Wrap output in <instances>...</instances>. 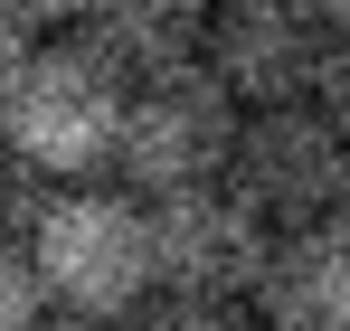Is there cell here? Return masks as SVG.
Here are the masks:
<instances>
[{
  "label": "cell",
  "mask_w": 350,
  "mask_h": 331,
  "mask_svg": "<svg viewBox=\"0 0 350 331\" xmlns=\"http://www.w3.org/2000/svg\"><path fill=\"white\" fill-rule=\"evenodd\" d=\"M29 275L48 293V313H85V322H123L152 293V227L133 189H95L66 180L57 199L29 209Z\"/></svg>",
  "instance_id": "1"
},
{
  "label": "cell",
  "mask_w": 350,
  "mask_h": 331,
  "mask_svg": "<svg viewBox=\"0 0 350 331\" xmlns=\"http://www.w3.org/2000/svg\"><path fill=\"white\" fill-rule=\"evenodd\" d=\"M114 123H123V76L85 38L29 48V66L0 95V152L38 180H95L114 170Z\"/></svg>",
  "instance_id": "2"
},
{
  "label": "cell",
  "mask_w": 350,
  "mask_h": 331,
  "mask_svg": "<svg viewBox=\"0 0 350 331\" xmlns=\"http://www.w3.org/2000/svg\"><path fill=\"white\" fill-rule=\"evenodd\" d=\"M237 142V95L208 66H171V76H133L114 123V170L133 199H171V189H208L228 170Z\"/></svg>",
  "instance_id": "3"
},
{
  "label": "cell",
  "mask_w": 350,
  "mask_h": 331,
  "mask_svg": "<svg viewBox=\"0 0 350 331\" xmlns=\"http://www.w3.org/2000/svg\"><path fill=\"white\" fill-rule=\"evenodd\" d=\"M341 170H350V133L312 95H293V105H246L237 114V142H228L218 180L265 227H303V218L341 209Z\"/></svg>",
  "instance_id": "4"
},
{
  "label": "cell",
  "mask_w": 350,
  "mask_h": 331,
  "mask_svg": "<svg viewBox=\"0 0 350 331\" xmlns=\"http://www.w3.org/2000/svg\"><path fill=\"white\" fill-rule=\"evenodd\" d=\"M142 227H152V293H189V303H246L275 237L228 180L142 199Z\"/></svg>",
  "instance_id": "5"
},
{
  "label": "cell",
  "mask_w": 350,
  "mask_h": 331,
  "mask_svg": "<svg viewBox=\"0 0 350 331\" xmlns=\"http://www.w3.org/2000/svg\"><path fill=\"white\" fill-rule=\"evenodd\" d=\"M322 38H332V19L312 0H208L199 66L237 105H293V95H312Z\"/></svg>",
  "instance_id": "6"
},
{
  "label": "cell",
  "mask_w": 350,
  "mask_h": 331,
  "mask_svg": "<svg viewBox=\"0 0 350 331\" xmlns=\"http://www.w3.org/2000/svg\"><path fill=\"white\" fill-rule=\"evenodd\" d=\"M256 303L284 331H350V218H303L265 237Z\"/></svg>",
  "instance_id": "7"
},
{
  "label": "cell",
  "mask_w": 350,
  "mask_h": 331,
  "mask_svg": "<svg viewBox=\"0 0 350 331\" xmlns=\"http://www.w3.org/2000/svg\"><path fill=\"white\" fill-rule=\"evenodd\" d=\"M85 48L114 66L123 85L133 76H171V66H199V29H208V0H85L76 10Z\"/></svg>",
  "instance_id": "8"
},
{
  "label": "cell",
  "mask_w": 350,
  "mask_h": 331,
  "mask_svg": "<svg viewBox=\"0 0 350 331\" xmlns=\"http://www.w3.org/2000/svg\"><path fill=\"white\" fill-rule=\"evenodd\" d=\"M123 331H246L237 322V303H189V293H142Z\"/></svg>",
  "instance_id": "9"
},
{
  "label": "cell",
  "mask_w": 350,
  "mask_h": 331,
  "mask_svg": "<svg viewBox=\"0 0 350 331\" xmlns=\"http://www.w3.org/2000/svg\"><path fill=\"white\" fill-rule=\"evenodd\" d=\"M38 313H48V293H38V275H29V256L0 246V331H38Z\"/></svg>",
  "instance_id": "10"
},
{
  "label": "cell",
  "mask_w": 350,
  "mask_h": 331,
  "mask_svg": "<svg viewBox=\"0 0 350 331\" xmlns=\"http://www.w3.org/2000/svg\"><path fill=\"white\" fill-rule=\"evenodd\" d=\"M312 105H322V114H332V123L350 133V19L332 29V38H322V66H312Z\"/></svg>",
  "instance_id": "11"
},
{
  "label": "cell",
  "mask_w": 350,
  "mask_h": 331,
  "mask_svg": "<svg viewBox=\"0 0 350 331\" xmlns=\"http://www.w3.org/2000/svg\"><path fill=\"white\" fill-rule=\"evenodd\" d=\"M29 48H38V29H29V19H10V10H0V95H10V76H19V66H29Z\"/></svg>",
  "instance_id": "12"
},
{
  "label": "cell",
  "mask_w": 350,
  "mask_h": 331,
  "mask_svg": "<svg viewBox=\"0 0 350 331\" xmlns=\"http://www.w3.org/2000/svg\"><path fill=\"white\" fill-rule=\"evenodd\" d=\"M0 10H10V19H29V29H66L85 0H0Z\"/></svg>",
  "instance_id": "13"
},
{
  "label": "cell",
  "mask_w": 350,
  "mask_h": 331,
  "mask_svg": "<svg viewBox=\"0 0 350 331\" xmlns=\"http://www.w3.org/2000/svg\"><path fill=\"white\" fill-rule=\"evenodd\" d=\"M38 331H123V322H85V313H38Z\"/></svg>",
  "instance_id": "14"
},
{
  "label": "cell",
  "mask_w": 350,
  "mask_h": 331,
  "mask_svg": "<svg viewBox=\"0 0 350 331\" xmlns=\"http://www.w3.org/2000/svg\"><path fill=\"white\" fill-rule=\"evenodd\" d=\"M312 10H322V19H332V29H341V19H350V0H312Z\"/></svg>",
  "instance_id": "15"
},
{
  "label": "cell",
  "mask_w": 350,
  "mask_h": 331,
  "mask_svg": "<svg viewBox=\"0 0 350 331\" xmlns=\"http://www.w3.org/2000/svg\"><path fill=\"white\" fill-rule=\"evenodd\" d=\"M332 218H350V170H341V209H332Z\"/></svg>",
  "instance_id": "16"
},
{
  "label": "cell",
  "mask_w": 350,
  "mask_h": 331,
  "mask_svg": "<svg viewBox=\"0 0 350 331\" xmlns=\"http://www.w3.org/2000/svg\"><path fill=\"white\" fill-rule=\"evenodd\" d=\"M265 331H284V322H265Z\"/></svg>",
  "instance_id": "17"
}]
</instances>
